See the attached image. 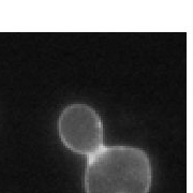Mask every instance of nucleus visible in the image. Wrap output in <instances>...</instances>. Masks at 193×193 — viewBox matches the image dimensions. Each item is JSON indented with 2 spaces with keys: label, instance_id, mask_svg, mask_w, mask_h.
Wrapping results in <instances>:
<instances>
[{
  "label": "nucleus",
  "instance_id": "nucleus-1",
  "mask_svg": "<svg viewBox=\"0 0 193 193\" xmlns=\"http://www.w3.org/2000/svg\"><path fill=\"white\" fill-rule=\"evenodd\" d=\"M151 163L142 148L103 146L88 157L86 193H149Z\"/></svg>",
  "mask_w": 193,
  "mask_h": 193
},
{
  "label": "nucleus",
  "instance_id": "nucleus-2",
  "mask_svg": "<svg viewBox=\"0 0 193 193\" xmlns=\"http://www.w3.org/2000/svg\"><path fill=\"white\" fill-rule=\"evenodd\" d=\"M58 132L64 146L75 154L89 157L104 146L102 119L87 104L66 106L58 118Z\"/></svg>",
  "mask_w": 193,
  "mask_h": 193
}]
</instances>
